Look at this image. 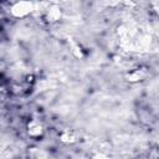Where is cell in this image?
I'll return each mask as SVG.
<instances>
[{
  "label": "cell",
  "mask_w": 159,
  "mask_h": 159,
  "mask_svg": "<svg viewBox=\"0 0 159 159\" xmlns=\"http://www.w3.org/2000/svg\"><path fill=\"white\" fill-rule=\"evenodd\" d=\"M35 4L32 1H16L10 6L11 16L16 19H24L34 11Z\"/></svg>",
  "instance_id": "1"
},
{
  "label": "cell",
  "mask_w": 159,
  "mask_h": 159,
  "mask_svg": "<svg viewBox=\"0 0 159 159\" xmlns=\"http://www.w3.org/2000/svg\"><path fill=\"white\" fill-rule=\"evenodd\" d=\"M61 16H62V10L57 5H52L46 10V19L50 22H55V21L60 20Z\"/></svg>",
  "instance_id": "2"
},
{
  "label": "cell",
  "mask_w": 159,
  "mask_h": 159,
  "mask_svg": "<svg viewBox=\"0 0 159 159\" xmlns=\"http://www.w3.org/2000/svg\"><path fill=\"white\" fill-rule=\"evenodd\" d=\"M27 133H29L30 137H35V138L40 137L43 133V127H42L41 123H39L36 120H32L27 124Z\"/></svg>",
  "instance_id": "3"
},
{
  "label": "cell",
  "mask_w": 159,
  "mask_h": 159,
  "mask_svg": "<svg viewBox=\"0 0 159 159\" xmlns=\"http://www.w3.org/2000/svg\"><path fill=\"white\" fill-rule=\"evenodd\" d=\"M143 77H144V73L142 72V70H134V71H132V72H129V73L125 75V78L129 82H138Z\"/></svg>",
  "instance_id": "4"
},
{
  "label": "cell",
  "mask_w": 159,
  "mask_h": 159,
  "mask_svg": "<svg viewBox=\"0 0 159 159\" xmlns=\"http://www.w3.org/2000/svg\"><path fill=\"white\" fill-rule=\"evenodd\" d=\"M61 140L63 142V143H73V142H76V139H77V134L73 132V130H65L62 134H61Z\"/></svg>",
  "instance_id": "5"
},
{
  "label": "cell",
  "mask_w": 159,
  "mask_h": 159,
  "mask_svg": "<svg viewBox=\"0 0 159 159\" xmlns=\"http://www.w3.org/2000/svg\"><path fill=\"white\" fill-rule=\"evenodd\" d=\"M91 159H112L109 155H107V154H104V153H97V154H94Z\"/></svg>",
  "instance_id": "6"
},
{
  "label": "cell",
  "mask_w": 159,
  "mask_h": 159,
  "mask_svg": "<svg viewBox=\"0 0 159 159\" xmlns=\"http://www.w3.org/2000/svg\"><path fill=\"white\" fill-rule=\"evenodd\" d=\"M157 152H158V157H159V139L157 142Z\"/></svg>",
  "instance_id": "7"
}]
</instances>
